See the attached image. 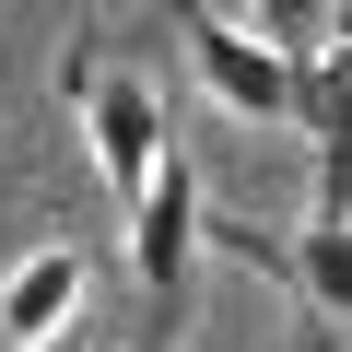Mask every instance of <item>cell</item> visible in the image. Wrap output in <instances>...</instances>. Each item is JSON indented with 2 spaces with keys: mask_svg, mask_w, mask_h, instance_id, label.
I'll return each mask as SVG.
<instances>
[{
  "mask_svg": "<svg viewBox=\"0 0 352 352\" xmlns=\"http://www.w3.org/2000/svg\"><path fill=\"white\" fill-rule=\"evenodd\" d=\"M59 106H71V129H82V153H94V176H106V200L129 212L153 176H164V153H176L153 71H129V59H106L94 36H71V47H59Z\"/></svg>",
  "mask_w": 352,
  "mask_h": 352,
  "instance_id": "obj_1",
  "label": "cell"
},
{
  "mask_svg": "<svg viewBox=\"0 0 352 352\" xmlns=\"http://www.w3.org/2000/svg\"><path fill=\"white\" fill-rule=\"evenodd\" d=\"M176 47H188V82H200L223 118H247V129H305V59L270 47L258 24H235V12H176Z\"/></svg>",
  "mask_w": 352,
  "mask_h": 352,
  "instance_id": "obj_2",
  "label": "cell"
},
{
  "mask_svg": "<svg viewBox=\"0 0 352 352\" xmlns=\"http://www.w3.org/2000/svg\"><path fill=\"white\" fill-rule=\"evenodd\" d=\"M200 247H212L200 176H188V153H164V176L129 200V282H141V305H153V317H176V305H188V270H200Z\"/></svg>",
  "mask_w": 352,
  "mask_h": 352,
  "instance_id": "obj_3",
  "label": "cell"
},
{
  "mask_svg": "<svg viewBox=\"0 0 352 352\" xmlns=\"http://www.w3.org/2000/svg\"><path fill=\"white\" fill-rule=\"evenodd\" d=\"M212 235H223L235 258H258L270 282H294L329 329H352V223H317V212H305V235H294V247H282V235H258V223H212Z\"/></svg>",
  "mask_w": 352,
  "mask_h": 352,
  "instance_id": "obj_4",
  "label": "cell"
},
{
  "mask_svg": "<svg viewBox=\"0 0 352 352\" xmlns=\"http://www.w3.org/2000/svg\"><path fill=\"white\" fill-rule=\"evenodd\" d=\"M82 294H94V270H82V247H24L12 270H0V352H36V340H59V329H82Z\"/></svg>",
  "mask_w": 352,
  "mask_h": 352,
  "instance_id": "obj_5",
  "label": "cell"
},
{
  "mask_svg": "<svg viewBox=\"0 0 352 352\" xmlns=\"http://www.w3.org/2000/svg\"><path fill=\"white\" fill-rule=\"evenodd\" d=\"M305 153H317V223H352V36L305 59Z\"/></svg>",
  "mask_w": 352,
  "mask_h": 352,
  "instance_id": "obj_6",
  "label": "cell"
},
{
  "mask_svg": "<svg viewBox=\"0 0 352 352\" xmlns=\"http://www.w3.org/2000/svg\"><path fill=\"white\" fill-rule=\"evenodd\" d=\"M235 24H258L270 47L317 59V47H340V0H235Z\"/></svg>",
  "mask_w": 352,
  "mask_h": 352,
  "instance_id": "obj_7",
  "label": "cell"
},
{
  "mask_svg": "<svg viewBox=\"0 0 352 352\" xmlns=\"http://www.w3.org/2000/svg\"><path fill=\"white\" fill-rule=\"evenodd\" d=\"M36 352H94V340H82V329H59V340H36Z\"/></svg>",
  "mask_w": 352,
  "mask_h": 352,
  "instance_id": "obj_8",
  "label": "cell"
},
{
  "mask_svg": "<svg viewBox=\"0 0 352 352\" xmlns=\"http://www.w3.org/2000/svg\"><path fill=\"white\" fill-rule=\"evenodd\" d=\"M141 352H164V340H141Z\"/></svg>",
  "mask_w": 352,
  "mask_h": 352,
  "instance_id": "obj_9",
  "label": "cell"
}]
</instances>
